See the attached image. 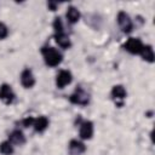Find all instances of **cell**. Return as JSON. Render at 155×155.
Here are the masks:
<instances>
[{"mask_svg": "<svg viewBox=\"0 0 155 155\" xmlns=\"http://www.w3.org/2000/svg\"><path fill=\"white\" fill-rule=\"evenodd\" d=\"M41 54L44 57L46 65H48V67H57L58 64H61V62L63 59L62 53L54 47L44 46L41 48Z\"/></svg>", "mask_w": 155, "mask_h": 155, "instance_id": "obj_1", "label": "cell"}, {"mask_svg": "<svg viewBox=\"0 0 155 155\" xmlns=\"http://www.w3.org/2000/svg\"><path fill=\"white\" fill-rule=\"evenodd\" d=\"M69 101L73 104H78V105H87L90 103V94L82 88V87H78L69 97Z\"/></svg>", "mask_w": 155, "mask_h": 155, "instance_id": "obj_2", "label": "cell"}, {"mask_svg": "<svg viewBox=\"0 0 155 155\" xmlns=\"http://www.w3.org/2000/svg\"><path fill=\"white\" fill-rule=\"evenodd\" d=\"M116 19H117V24H119L120 29H121L124 33L128 34V33L132 31V29H133L132 19L130 18V16H128L125 11H120V12L117 13Z\"/></svg>", "mask_w": 155, "mask_h": 155, "instance_id": "obj_3", "label": "cell"}, {"mask_svg": "<svg viewBox=\"0 0 155 155\" xmlns=\"http://www.w3.org/2000/svg\"><path fill=\"white\" fill-rule=\"evenodd\" d=\"M143 46L144 45H143L142 40L140 39H137V38H130L125 42V45H124L125 50L128 51L132 54H139L140 51H142V48H143Z\"/></svg>", "mask_w": 155, "mask_h": 155, "instance_id": "obj_4", "label": "cell"}, {"mask_svg": "<svg viewBox=\"0 0 155 155\" xmlns=\"http://www.w3.org/2000/svg\"><path fill=\"white\" fill-rule=\"evenodd\" d=\"M0 99L5 104H11L15 101V92L10 85L2 84L0 86Z\"/></svg>", "mask_w": 155, "mask_h": 155, "instance_id": "obj_5", "label": "cell"}, {"mask_svg": "<svg viewBox=\"0 0 155 155\" xmlns=\"http://www.w3.org/2000/svg\"><path fill=\"white\" fill-rule=\"evenodd\" d=\"M73 80V75L69 70H61L56 76V86L58 88H64Z\"/></svg>", "mask_w": 155, "mask_h": 155, "instance_id": "obj_6", "label": "cell"}, {"mask_svg": "<svg viewBox=\"0 0 155 155\" xmlns=\"http://www.w3.org/2000/svg\"><path fill=\"white\" fill-rule=\"evenodd\" d=\"M126 94H127L126 90L122 85H115L111 90V97L114 98L116 105H119V107H121L124 104V99L126 98Z\"/></svg>", "mask_w": 155, "mask_h": 155, "instance_id": "obj_7", "label": "cell"}, {"mask_svg": "<svg viewBox=\"0 0 155 155\" xmlns=\"http://www.w3.org/2000/svg\"><path fill=\"white\" fill-rule=\"evenodd\" d=\"M21 84L23 87L25 88H31L35 85V78L33 71L29 68H25L22 73H21Z\"/></svg>", "mask_w": 155, "mask_h": 155, "instance_id": "obj_8", "label": "cell"}, {"mask_svg": "<svg viewBox=\"0 0 155 155\" xmlns=\"http://www.w3.org/2000/svg\"><path fill=\"white\" fill-rule=\"evenodd\" d=\"M80 137L81 139H91L93 136V124L90 120H84L80 124Z\"/></svg>", "mask_w": 155, "mask_h": 155, "instance_id": "obj_9", "label": "cell"}, {"mask_svg": "<svg viewBox=\"0 0 155 155\" xmlns=\"http://www.w3.org/2000/svg\"><path fill=\"white\" fill-rule=\"evenodd\" d=\"M68 149H69V154L70 155H81V154H84L86 151V145L81 140L71 139L69 142Z\"/></svg>", "mask_w": 155, "mask_h": 155, "instance_id": "obj_10", "label": "cell"}, {"mask_svg": "<svg viewBox=\"0 0 155 155\" xmlns=\"http://www.w3.org/2000/svg\"><path fill=\"white\" fill-rule=\"evenodd\" d=\"M54 39H56V42L58 44L59 47L67 50L71 46V41H70V38L65 34V33H57L54 34Z\"/></svg>", "mask_w": 155, "mask_h": 155, "instance_id": "obj_11", "label": "cell"}, {"mask_svg": "<svg viewBox=\"0 0 155 155\" xmlns=\"http://www.w3.org/2000/svg\"><path fill=\"white\" fill-rule=\"evenodd\" d=\"M8 140L12 143V144H16V145H22L25 143V137L23 134L22 131L19 130H15L10 133L8 136Z\"/></svg>", "mask_w": 155, "mask_h": 155, "instance_id": "obj_12", "label": "cell"}, {"mask_svg": "<svg viewBox=\"0 0 155 155\" xmlns=\"http://www.w3.org/2000/svg\"><path fill=\"white\" fill-rule=\"evenodd\" d=\"M80 11L75 7V6H69L67 8V13H65V17H67V21L70 23V24H74L76 23L79 19H80Z\"/></svg>", "mask_w": 155, "mask_h": 155, "instance_id": "obj_13", "label": "cell"}, {"mask_svg": "<svg viewBox=\"0 0 155 155\" xmlns=\"http://www.w3.org/2000/svg\"><path fill=\"white\" fill-rule=\"evenodd\" d=\"M33 127L36 132L41 133L44 132L47 127H48V119L46 116H39L36 119H34V124H33Z\"/></svg>", "mask_w": 155, "mask_h": 155, "instance_id": "obj_14", "label": "cell"}, {"mask_svg": "<svg viewBox=\"0 0 155 155\" xmlns=\"http://www.w3.org/2000/svg\"><path fill=\"white\" fill-rule=\"evenodd\" d=\"M139 54L142 56V58L144 61H147L149 63H153L154 62V51H153V47L150 45H144Z\"/></svg>", "mask_w": 155, "mask_h": 155, "instance_id": "obj_15", "label": "cell"}, {"mask_svg": "<svg viewBox=\"0 0 155 155\" xmlns=\"http://www.w3.org/2000/svg\"><path fill=\"white\" fill-rule=\"evenodd\" d=\"M0 153L4 155H11L13 153V144L10 140H4L0 143Z\"/></svg>", "mask_w": 155, "mask_h": 155, "instance_id": "obj_16", "label": "cell"}, {"mask_svg": "<svg viewBox=\"0 0 155 155\" xmlns=\"http://www.w3.org/2000/svg\"><path fill=\"white\" fill-rule=\"evenodd\" d=\"M53 29H54V34L57 33H64V28H63V23H62V19L59 17H56L54 21H53Z\"/></svg>", "mask_w": 155, "mask_h": 155, "instance_id": "obj_17", "label": "cell"}, {"mask_svg": "<svg viewBox=\"0 0 155 155\" xmlns=\"http://www.w3.org/2000/svg\"><path fill=\"white\" fill-rule=\"evenodd\" d=\"M7 35H8V29H7V27H6L2 22H0V39H5Z\"/></svg>", "mask_w": 155, "mask_h": 155, "instance_id": "obj_18", "label": "cell"}, {"mask_svg": "<svg viewBox=\"0 0 155 155\" xmlns=\"http://www.w3.org/2000/svg\"><path fill=\"white\" fill-rule=\"evenodd\" d=\"M33 124H34V117L33 116H28V117L23 119V121H22V125L24 127H30V126H33Z\"/></svg>", "mask_w": 155, "mask_h": 155, "instance_id": "obj_19", "label": "cell"}, {"mask_svg": "<svg viewBox=\"0 0 155 155\" xmlns=\"http://www.w3.org/2000/svg\"><path fill=\"white\" fill-rule=\"evenodd\" d=\"M47 7L50 11H56L58 7V2L57 1H48L47 2Z\"/></svg>", "mask_w": 155, "mask_h": 155, "instance_id": "obj_20", "label": "cell"}]
</instances>
